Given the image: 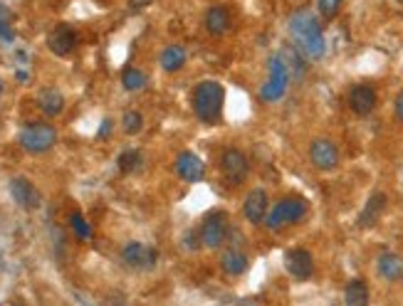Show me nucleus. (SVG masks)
Masks as SVG:
<instances>
[{
    "instance_id": "24",
    "label": "nucleus",
    "mask_w": 403,
    "mask_h": 306,
    "mask_svg": "<svg viewBox=\"0 0 403 306\" xmlns=\"http://www.w3.org/2000/svg\"><path fill=\"white\" fill-rule=\"evenodd\" d=\"M122 84H124V89H129V92H136V89L146 87V74L134 67H129V69H124V74H122Z\"/></svg>"
},
{
    "instance_id": "5",
    "label": "nucleus",
    "mask_w": 403,
    "mask_h": 306,
    "mask_svg": "<svg viewBox=\"0 0 403 306\" xmlns=\"http://www.w3.org/2000/svg\"><path fill=\"white\" fill-rule=\"evenodd\" d=\"M287 84H290V69H287L285 59L275 54V57H270V77L260 89V99L263 102H277L285 94Z\"/></svg>"
},
{
    "instance_id": "16",
    "label": "nucleus",
    "mask_w": 403,
    "mask_h": 306,
    "mask_svg": "<svg viewBox=\"0 0 403 306\" xmlns=\"http://www.w3.org/2000/svg\"><path fill=\"white\" fill-rule=\"evenodd\" d=\"M386 195L384 193H374L369 198V203H366V208L361 210V215H359V220H356V225L359 228H374L376 223L381 220V215H384V210H386Z\"/></svg>"
},
{
    "instance_id": "26",
    "label": "nucleus",
    "mask_w": 403,
    "mask_h": 306,
    "mask_svg": "<svg viewBox=\"0 0 403 306\" xmlns=\"http://www.w3.org/2000/svg\"><path fill=\"white\" fill-rule=\"evenodd\" d=\"M69 223H72V230H74V233H77V237H79V240H89V237H92V228H89L87 220H84L79 213H74Z\"/></svg>"
},
{
    "instance_id": "12",
    "label": "nucleus",
    "mask_w": 403,
    "mask_h": 306,
    "mask_svg": "<svg viewBox=\"0 0 403 306\" xmlns=\"http://www.w3.org/2000/svg\"><path fill=\"white\" fill-rule=\"evenodd\" d=\"M285 269L295 279H310L314 272V259L307 249H290L285 254Z\"/></svg>"
},
{
    "instance_id": "6",
    "label": "nucleus",
    "mask_w": 403,
    "mask_h": 306,
    "mask_svg": "<svg viewBox=\"0 0 403 306\" xmlns=\"http://www.w3.org/2000/svg\"><path fill=\"white\" fill-rule=\"evenodd\" d=\"M200 245L203 247H220L228 237V215L225 213H210L205 215L203 225H200Z\"/></svg>"
},
{
    "instance_id": "21",
    "label": "nucleus",
    "mask_w": 403,
    "mask_h": 306,
    "mask_svg": "<svg viewBox=\"0 0 403 306\" xmlns=\"http://www.w3.org/2000/svg\"><path fill=\"white\" fill-rule=\"evenodd\" d=\"M186 64V49L181 45H169V47L161 52V67L166 72H178Z\"/></svg>"
},
{
    "instance_id": "30",
    "label": "nucleus",
    "mask_w": 403,
    "mask_h": 306,
    "mask_svg": "<svg viewBox=\"0 0 403 306\" xmlns=\"http://www.w3.org/2000/svg\"><path fill=\"white\" fill-rule=\"evenodd\" d=\"M149 3H151V0H132V8L139 10V8H146Z\"/></svg>"
},
{
    "instance_id": "23",
    "label": "nucleus",
    "mask_w": 403,
    "mask_h": 306,
    "mask_svg": "<svg viewBox=\"0 0 403 306\" xmlns=\"http://www.w3.org/2000/svg\"><path fill=\"white\" fill-rule=\"evenodd\" d=\"M117 165H119V170H122V173H134V170L141 165V153L136 151V148H127V151L119 155Z\"/></svg>"
},
{
    "instance_id": "15",
    "label": "nucleus",
    "mask_w": 403,
    "mask_h": 306,
    "mask_svg": "<svg viewBox=\"0 0 403 306\" xmlns=\"http://www.w3.org/2000/svg\"><path fill=\"white\" fill-rule=\"evenodd\" d=\"M349 107L356 117H369L376 109V92L366 84H356L349 92Z\"/></svg>"
},
{
    "instance_id": "31",
    "label": "nucleus",
    "mask_w": 403,
    "mask_h": 306,
    "mask_svg": "<svg viewBox=\"0 0 403 306\" xmlns=\"http://www.w3.org/2000/svg\"><path fill=\"white\" fill-rule=\"evenodd\" d=\"M5 20H8V10L0 5V23H5Z\"/></svg>"
},
{
    "instance_id": "27",
    "label": "nucleus",
    "mask_w": 403,
    "mask_h": 306,
    "mask_svg": "<svg viewBox=\"0 0 403 306\" xmlns=\"http://www.w3.org/2000/svg\"><path fill=\"white\" fill-rule=\"evenodd\" d=\"M341 3H344V0H317V8H319V13L324 15L327 20H331Z\"/></svg>"
},
{
    "instance_id": "7",
    "label": "nucleus",
    "mask_w": 403,
    "mask_h": 306,
    "mask_svg": "<svg viewBox=\"0 0 403 306\" xmlns=\"http://www.w3.org/2000/svg\"><path fill=\"white\" fill-rule=\"evenodd\" d=\"M220 170L223 175L230 180V183L240 185L250 173V163H248V155L238 148H225L223 155H220Z\"/></svg>"
},
{
    "instance_id": "14",
    "label": "nucleus",
    "mask_w": 403,
    "mask_h": 306,
    "mask_svg": "<svg viewBox=\"0 0 403 306\" xmlns=\"http://www.w3.org/2000/svg\"><path fill=\"white\" fill-rule=\"evenodd\" d=\"M268 208H270L268 193H265V190H260V188L250 190L248 198H245V203H243V213H245V218H248L253 225L263 223V220L268 218Z\"/></svg>"
},
{
    "instance_id": "17",
    "label": "nucleus",
    "mask_w": 403,
    "mask_h": 306,
    "mask_svg": "<svg viewBox=\"0 0 403 306\" xmlns=\"http://www.w3.org/2000/svg\"><path fill=\"white\" fill-rule=\"evenodd\" d=\"M205 30L215 37L225 35L230 30V13L225 5H213V8L205 13Z\"/></svg>"
},
{
    "instance_id": "11",
    "label": "nucleus",
    "mask_w": 403,
    "mask_h": 306,
    "mask_svg": "<svg viewBox=\"0 0 403 306\" xmlns=\"http://www.w3.org/2000/svg\"><path fill=\"white\" fill-rule=\"evenodd\" d=\"M47 47L52 49L57 57H67V54H72L74 47H77V33H74L69 25H57V28L50 33Z\"/></svg>"
},
{
    "instance_id": "19",
    "label": "nucleus",
    "mask_w": 403,
    "mask_h": 306,
    "mask_svg": "<svg viewBox=\"0 0 403 306\" xmlns=\"http://www.w3.org/2000/svg\"><path fill=\"white\" fill-rule=\"evenodd\" d=\"M38 107H40V112L47 114V117H57V114H62V109H64V97L57 92V89L47 87L38 94Z\"/></svg>"
},
{
    "instance_id": "20",
    "label": "nucleus",
    "mask_w": 403,
    "mask_h": 306,
    "mask_svg": "<svg viewBox=\"0 0 403 306\" xmlns=\"http://www.w3.org/2000/svg\"><path fill=\"white\" fill-rule=\"evenodd\" d=\"M379 274L389 282H396V279L403 277V259L394 252H384L379 257Z\"/></svg>"
},
{
    "instance_id": "10",
    "label": "nucleus",
    "mask_w": 403,
    "mask_h": 306,
    "mask_svg": "<svg viewBox=\"0 0 403 306\" xmlns=\"http://www.w3.org/2000/svg\"><path fill=\"white\" fill-rule=\"evenodd\" d=\"M310 158H312V163H314V168L334 170L336 163H339V151H336L334 143L327 141V139H317V141H312V146H310Z\"/></svg>"
},
{
    "instance_id": "29",
    "label": "nucleus",
    "mask_w": 403,
    "mask_h": 306,
    "mask_svg": "<svg viewBox=\"0 0 403 306\" xmlns=\"http://www.w3.org/2000/svg\"><path fill=\"white\" fill-rule=\"evenodd\" d=\"M396 117H399V122H403V92L396 99Z\"/></svg>"
},
{
    "instance_id": "28",
    "label": "nucleus",
    "mask_w": 403,
    "mask_h": 306,
    "mask_svg": "<svg viewBox=\"0 0 403 306\" xmlns=\"http://www.w3.org/2000/svg\"><path fill=\"white\" fill-rule=\"evenodd\" d=\"M109 131H112V122H102V129H99V139H104V136H109Z\"/></svg>"
},
{
    "instance_id": "25",
    "label": "nucleus",
    "mask_w": 403,
    "mask_h": 306,
    "mask_svg": "<svg viewBox=\"0 0 403 306\" xmlns=\"http://www.w3.org/2000/svg\"><path fill=\"white\" fill-rule=\"evenodd\" d=\"M122 126H124V134H129V136H136V134L141 131V126H144V119H141L139 112H127L122 119Z\"/></svg>"
},
{
    "instance_id": "32",
    "label": "nucleus",
    "mask_w": 403,
    "mask_h": 306,
    "mask_svg": "<svg viewBox=\"0 0 403 306\" xmlns=\"http://www.w3.org/2000/svg\"><path fill=\"white\" fill-rule=\"evenodd\" d=\"M0 92H3V82H0Z\"/></svg>"
},
{
    "instance_id": "1",
    "label": "nucleus",
    "mask_w": 403,
    "mask_h": 306,
    "mask_svg": "<svg viewBox=\"0 0 403 306\" xmlns=\"http://www.w3.org/2000/svg\"><path fill=\"white\" fill-rule=\"evenodd\" d=\"M290 35L295 49L305 59H319L324 54V35L310 10H300L290 18Z\"/></svg>"
},
{
    "instance_id": "13",
    "label": "nucleus",
    "mask_w": 403,
    "mask_h": 306,
    "mask_svg": "<svg viewBox=\"0 0 403 306\" xmlns=\"http://www.w3.org/2000/svg\"><path fill=\"white\" fill-rule=\"evenodd\" d=\"M176 173H178L186 183H198V180L205 175V163L195 153L183 151L178 158H176Z\"/></svg>"
},
{
    "instance_id": "22",
    "label": "nucleus",
    "mask_w": 403,
    "mask_h": 306,
    "mask_svg": "<svg viewBox=\"0 0 403 306\" xmlns=\"http://www.w3.org/2000/svg\"><path fill=\"white\" fill-rule=\"evenodd\" d=\"M344 302L349 306H364L369 304V287H366L361 279H354V282L346 284L344 289Z\"/></svg>"
},
{
    "instance_id": "18",
    "label": "nucleus",
    "mask_w": 403,
    "mask_h": 306,
    "mask_svg": "<svg viewBox=\"0 0 403 306\" xmlns=\"http://www.w3.org/2000/svg\"><path fill=\"white\" fill-rule=\"evenodd\" d=\"M250 259L245 252H240V249H228V252L220 257V269H223L228 277H240V274L248 269Z\"/></svg>"
},
{
    "instance_id": "2",
    "label": "nucleus",
    "mask_w": 403,
    "mask_h": 306,
    "mask_svg": "<svg viewBox=\"0 0 403 306\" xmlns=\"http://www.w3.org/2000/svg\"><path fill=\"white\" fill-rule=\"evenodd\" d=\"M223 104H225V89L220 82H200L193 92V109L203 124H218L223 117Z\"/></svg>"
},
{
    "instance_id": "8",
    "label": "nucleus",
    "mask_w": 403,
    "mask_h": 306,
    "mask_svg": "<svg viewBox=\"0 0 403 306\" xmlns=\"http://www.w3.org/2000/svg\"><path fill=\"white\" fill-rule=\"evenodd\" d=\"M122 259L124 264H129L132 269H154L156 259H159V252L144 242H129L124 245L122 249Z\"/></svg>"
},
{
    "instance_id": "3",
    "label": "nucleus",
    "mask_w": 403,
    "mask_h": 306,
    "mask_svg": "<svg viewBox=\"0 0 403 306\" xmlns=\"http://www.w3.org/2000/svg\"><path fill=\"white\" fill-rule=\"evenodd\" d=\"M18 141L28 153H45L55 146L57 131H55V126H50V124L35 122V124H28V126L20 131Z\"/></svg>"
},
{
    "instance_id": "9",
    "label": "nucleus",
    "mask_w": 403,
    "mask_h": 306,
    "mask_svg": "<svg viewBox=\"0 0 403 306\" xmlns=\"http://www.w3.org/2000/svg\"><path fill=\"white\" fill-rule=\"evenodd\" d=\"M10 195L23 210H38L42 198H40L38 188L30 183L28 178H13L10 180Z\"/></svg>"
},
{
    "instance_id": "4",
    "label": "nucleus",
    "mask_w": 403,
    "mask_h": 306,
    "mask_svg": "<svg viewBox=\"0 0 403 306\" xmlns=\"http://www.w3.org/2000/svg\"><path fill=\"white\" fill-rule=\"evenodd\" d=\"M305 213H307L305 200H302V198H285L270 210L268 228L270 230H282V228H287V225L302 220V218H305Z\"/></svg>"
},
{
    "instance_id": "33",
    "label": "nucleus",
    "mask_w": 403,
    "mask_h": 306,
    "mask_svg": "<svg viewBox=\"0 0 403 306\" xmlns=\"http://www.w3.org/2000/svg\"><path fill=\"white\" fill-rule=\"evenodd\" d=\"M401 3H403V0H401Z\"/></svg>"
}]
</instances>
